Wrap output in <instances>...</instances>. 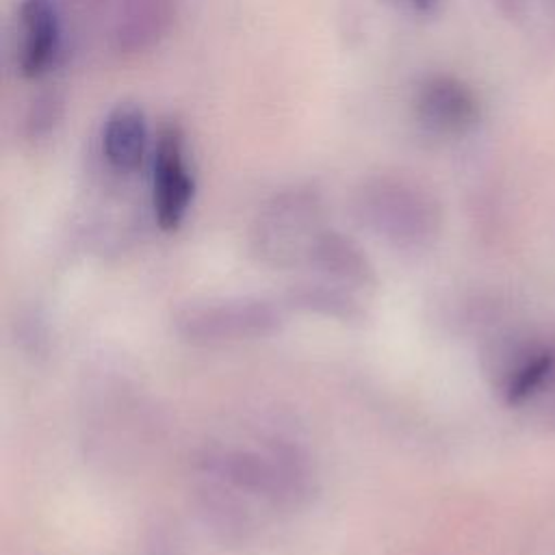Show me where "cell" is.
<instances>
[{"instance_id": "1", "label": "cell", "mask_w": 555, "mask_h": 555, "mask_svg": "<svg viewBox=\"0 0 555 555\" xmlns=\"http://www.w3.org/2000/svg\"><path fill=\"white\" fill-rule=\"evenodd\" d=\"M358 212L373 232L401 247L429 241L440 223V210L431 193L395 173H382L362 184Z\"/></svg>"}, {"instance_id": "2", "label": "cell", "mask_w": 555, "mask_h": 555, "mask_svg": "<svg viewBox=\"0 0 555 555\" xmlns=\"http://www.w3.org/2000/svg\"><path fill=\"white\" fill-rule=\"evenodd\" d=\"M195 195V178L189 163L186 137L178 124L160 128L152 156V204L163 230H176L184 221Z\"/></svg>"}, {"instance_id": "3", "label": "cell", "mask_w": 555, "mask_h": 555, "mask_svg": "<svg viewBox=\"0 0 555 555\" xmlns=\"http://www.w3.org/2000/svg\"><path fill=\"white\" fill-rule=\"evenodd\" d=\"M319 199L308 191H288L271 199L256 225L258 247L278 258H293L312 251L323 234L319 230Z\"/></svg>"}, {"instance_id": "4", "label": "cell", "mask_w": 555, "mask_h": 555, "mask_svg": "<svg viewBox=\"0 0 555 555\" xmlns=\"http://www.w3.org/2000/svg\"><path fill=\"white\" fill-rule=\"evenodd\" d=\"M416 121L436 137L455 139L468 134L481 117V106L462 78L451 74L427 76L414 95Z\"/></svg>"}, {"instance_id": "5", "label": "cell", "mask_w": 555, "mask_h": 555, "mask_svg": "<svg viewBox=\"0 0 555 555\" xmlns=\"http://www.w3.org/2000/svg\"><path fill=\"white\" fill-rule=\"evenodd\" d=\"M278 323V314L264 301H225L193 308L180 317V334L195 343L241 340L262 336Z\"/></svg>"}, {"instance_id": "6", "label": "cell", "mask_w": 555, "mask_h": 555, "mask_svg": "<svg viewBox=\"0 0 555 555\" xmlns=\"http://www.w3.org/2000/svg\"><path fill=\"white\" fill-rule=\"evenodd\" d=\"M63 46V24L54 0H22L20 4V72L26 78L48 74Z\"/></svg>"}, {"instance_id": "7", "label": "cell", "mask_w": 555, "mask_h": 555, "mask_svg": "<svg viewBox=\"0 0 555 555\" xmlns=\"http://www.w3.org/2000/svg\"><path fill=\"white\" fill-rule=\"evenodd\" d=\"M113 41L121 52H139L156 43L176 13V0H111Z\"/></svg>"}, {"instance_id": "8", "label": "cell", "mask_w": 555, "mask_h": 555, "mask_svg": "<svg viewBox=\"0 0 555 555\" xmlns=\"http://www.w3.org/2000/svg\"><path fill=\"white\" fill-rule=\"evenodd\" d=\"M102 154L119 173L137 171L150 150V128L145 113L134 104L115 106L102 126Z\"/></svg>"}, {"instance_id": "9", "label": "cell", "mask_w": 555, "mask_h": 555, "mask_svg": "<svg viewBox=\"0 0 555 555\" xmlns=\"http://www.w3.org/2000/svg\"><path fill=\"white\" fill-rule=\"evenodd\" d=\"M553 369H555V356L551 351L533 353V358H527L509 373L505 384V399L509 403H518L527 399L546 382Z\"/></svg>"}, {"instance_id": "10", "label": "cell", "mask_w": 555, "mask_h": 555, "mask_svg": "<svg viewBox=\"0 0 555 555\" xmlns=\"http://www.w3.org/2000/svg\"><path fill=\"white\" fill-rule=\"evenodd\" d=\"M61 113H63V106L56 95L37 98L26 117L28 137L39 139V137L50 134L54 130V126L61 121Z\"/></svg>"}, {"instance_id": "11", "label": "cell", "mask_w": 555, "mask_h": 555, "mask_svg": "<svg viewBox=\"0 0 555 555\" xmlns=\"http://www.w3.org/2000/svg\"><path fill=\"white\" fill-rule=\"evenodd\" d=\"M496 2H499V9H501L507 17L518 20V17L525 15L529 0H496Z\"/></svg>"}]
</instances>
